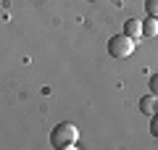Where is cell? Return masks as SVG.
I'll return each mask as SVG.
<instances>
[{"label":"cell","mask_w":158,"mask_h":150,"mask_svg":"<svg viewBox=\"0 0 158 150\" xmlns=\"http://www.w3.org/2000/svg\"><path fill=\"white\" fill-rule=\"evenodd\" d=\"M77 140H79V129L74 127L71 121L58 124V127L53 129V134H50V145H53L56 150H69V148H74Z\"/></svg>","instance_id":"6da1fadb"},{"label":"cell","mask_w":158,"mask_h":150,"mask_svg":"<svg viewBox=\"0 0 158 150\" xmlns=\"http://www.w3.org/2000/svg\"><path fill=\"white\" fill-rule=\"evenodd\" d=\"M108 53H111V58H129L132 53H135V40L129 37V34H113L111 40H108Z\"/></svg>","instance_id":"7a4b0ae2"},{"label":"cell","mask_w":158,"mask_h":150,"mask_svg":"<svg viewBox=\"0 0 158 150\" xmlns=\"http://www.w3.org/2000/svg\"><path fill=\"white\" fill-rule=\"evenodd\" d=\"M140 111L145 113V116H153V113L158 111V95H145V98L140 100Z\"/></svg>","instance_id":"3957f363"},{"label":"cell","mask_w":158,"mask_h":150,"mask_svg":"<svg viewBox=\"0 0 158 150\" xmlns=\"http://www.w3.org/2000/svg\"><path fill=\"white\" fill-rule=\"evenodd\" d=\"M124 34H129L132 40L142 37V21H137V19H127V21H124Z\"/></svg>","instance_id":"277c9868"},{"label":"cell","mask_w":158,"mask_h":150,"mask_svg":"<svg viewBox=\"0 0 158 150\" xmlns=\"http://www.w3.org/2000/svg\"><path fill=\"white\" fill-rule=\"evenodd\" d=\"M158 34V19L156 16H148L142 21V37H156Z\"/></svg>","instance_id":"5b68a950"},{"label":"cell","mask_w":158,"mask_h":150,"mask_svg":"<svg viewBox=\"0 0 158 150\" xmlns=\"http://www.w3.org/2000/svg\"><path fill=\"white\" fill-rule=\"evenodd\" d=\"M145 11H148V16L158 19V0H145Z\"/></svg>","instance_id":"8992f818"},{"label":"cell","mask_w":158,"mask_h":150,"mask_svg":"<svg viewBox=\"0 0 158 150\" xmlns=\"http://www.w3.org/2000/svg\"><path fill=\"white\" fill-rule=\"evenodd\" d=\"M150 134H153V137H158V111L150 116Z\"/></svg>","instance_id":"52a82bcc"},{"label":"cell","mask_w":158,"mask_h":150,"mask_svg":"<svg viewBox=\"0 0 158 150\" xmlns=\"http://www.w3.org/2000/svg\"><path fill=\"white\" fill-rule=\"evenodd\" d=\"M148 87H150L153 95H158V74H153V77L148 79Z\"/></svg>","instance_id":"ba28073f"}]
</instances>
